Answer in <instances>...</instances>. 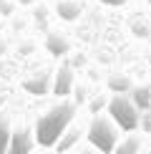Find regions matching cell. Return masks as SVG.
<instances>
[{"instance_id":"6da1fadb","label":"cell","mask_w":151,"mask_h":154,"mask_svg":"<svg viewBox=\"0 0 151 154\" xmlns=\"http://www.w3.org/2000/svg\"><path fill=\"white\" fill-rule=\"evenodd\" d=\"M76 116V104L73 101H63V104L53 106L50 111H46L35 124V142L40 146H55L58 139L63 137L66 126Z\"/></svg>"},{"instance_id":"7a4b0ae2","label":"cell","mask_w":151,"mask_h":154,"mask_svg":"<svg viewBox=\"0 0 151 154\" xmlns=\"http://www.w3.org/2000/svg\"><path fill=\"white\" fill-rule=\"evenodd\" d=\"M108 114L113 116V121H116L121 129H126V131H134L138 126V119H141L138 106L134 104V99H129V96H123V94H116L108 101Z\"/></svg>"},{"instance_id":"3957f363","label":"cell","mask_w":151,"mask_h":154,"mask_svg":"<svg viewBox=\"0 0 151 154\" xmlns=\"http://www.w3.org/2000/svg\"><path fill=\"white\" fill-rule=\"evenodd\" d=\"M116 126L111 124L106 116H96L91 121V129H88V142L96 146L98 152L103 154H111L116 149Z\"/></svg>"},{"instance_id":"277c9868","label":"cell","mask_w":151,"mask_h":154,"mask_svg":"<svg viewBox=\"0 0 151 154\" xmlns=\"http://www.w3.org/2000/svg\"><path fill=\"white\" fill-rule=\"evenodd\" d=\"M33 142H35V139L30 137L28 129H15L13 137H10L8 154H30V152H33Z\"/></svg>"},{"instance_id":"5b68a950","label":"cell","mask_w":151,"mask_h":154,"mask_svg":"<svg viewBox=\"0 0 151 154\" xmlns=\"http://www.w3.org/2000/svg\"><path fill=\"white\" fill-rule=\"evenodd\" d=\"M73 91V71L68 66L58 68V73H55V83H53V94L55 96H68Z\"/></svg>"},{"instance_id":"8992f818","label":"cell","mask_w":151,"mask_h":154,"mask_svg":"<svg viewBox=\"0 0 151 154\" xmlns=\"http://www.w3.org/2000/svg\"><path fill=\"white\" fill-rule=\"evenodd\" d=\"M23 88L28 94H33V96L48 94V73H38V76H33V79H25L23 81Z\"/></svg>"},{"instance_id":"52a82bcc","label":"cell","mask_w":151,"mask_h":154,"mask_svg":"<svg viewBox=\"0 0 151 154\" xmlns=\"http://www.w3.org/2000/svg\"><path fill=\"white\" fill-rule=\"evenodd\" d=\"M46 48H48V53H53V56H66L68 53V41H66V38H61L58 33H48Z\"/></svg>"},{"instance_id":"ba28073f","label":"cell","mask_w":151,"mask_h":154,"mask_svg":"<svg viewBox=\"0 0 151 154\" xmlns=\"http://www.w3.org/2000/svg\"><path fill=\"white\" fill-rule=\"evenodd\" d=\"M10 137H13V131H10V124H8V119H5V116H0V154H8Z\"/></svg>"},{"instance_id":"9c48e42d","label":"cell","mask_w":151,"mask_h":154,"mask_svg":"<svg viewBox=\"0 0 151 154\" xmlns=\"http://www.w3.org/2000/svg\"><path fill=\"white\" fill-rule=\"evenodd\" d=\"M78 5L76 3H68V0H63V3H58V15L63 18V20H76L78 18Z\"/></svg>"},{"instance_id":"30bf717a","label":"cell","mask_w":151,"mask_h":154,"mask_svg":"<svg viewBox=\"0 0 151 154\" xmlns=\"http://www.w3.org/2000/svg\"><path fill=\"white\" fill-rule=\"evenodd\" d=\"M78 137H81V131H78V129H71L68 134L63 131V137L58 139V144H55V146H58V152H68L76 142H78Z\"/></svg>"},{"instance_id":"8fae6325","label":"cell","mask_w":151,"mask_h":154,"mask_svg":"<svg viewBox=\"0 0 151 154\" xmlns=\"http://www.w3.org/2000/svg\"><path fill=\"white\" fill-rule=\"evenodd\" d=\"M134 104L138 109H149L151 106V88H134Z\"/></svg>"},{"instance_id":"7c38bea8","label":"cell","mask_w":151,"mask_h":154,"mask_svg":"<svg viewBox=\"0 0 151 154\" xmlns=\"http://www.w3.org/2000/svg\"><path fill=\"white\" fill-rule=\"evenodd\" d=\"M113 154H138V139L129 137L126 142H121L116 149H113Z\"/></svg>"},{"instance_id":"4fadbf2b","label":"cell","mask_w":151,"mask_h":154,"mask_svg":"<svg viewBox=\"0 0 151 154\" xmlns=\"http://www.w3.org/2000/svg\"><path fill=\"white\" fill-rule=\"evenodd\" d=\"M108 88L116 91V94H123V91L131 88V81L126 79V76H111V79H108Z\"/></svg>"},{"instance_id":"5bb4252c","label":"cell","mask_w":151,"mask_h":154,"mask_svg":"<svg viewBox=\"0 0 151 154\" xmlns=\"http://www.w3.org/2000/svg\"><path fill=\"white\" fill-rule=\"evenodd\" d=\"M8 13H13V5L10 3H3V5H0V15H8Z\"/></svg>"},{"instance_id":"9a60e30c","label":"cell","mask_w":151,"mask_h":154,"mask_svg":"<svg viewBox=\"0 0 151 154\" xmlns=\"http://www.w3.org/2000/svg\"><path fill=\"white\" fill-rule=\"evenodd\" d=\"M144 129L151 131V114H146V116H144Z\"/></svg>"},{"instance_id":"2e32d148","label":"cell","mask_w":151,"mask_h":154,"mask_svg":"<svg viewBox=\"0 0 151 154\" xmlns=\"http://www.w3.org/2000/svg\"><path fill=\"white\" fill-rule=\"evenodd\" d=\"M101 3H103V5H123L126 0H101Z\"/></svg>"},{"instance_id":"e0dca14e","label":"cell","mask_w":151,"mask_h":154,"mask_svg":"<svg viewBox=\"0 0 151 154\" xmlns=\"http://www.w3.org/2000/svg\"><path fill=\"white\" fill-rule=\"evenodd\" d=\"M101 106H103V99H96V101H93V104H91V109H93V111H98Z\"/></svg>"},{"instance_id":"ac0fdd59","label":"cell","mask_w":151,"mask_h":154,"mask_svg":"<svg viewBox=\"0 0 151 154\" xmlns=\"http://www.w3.org/2000/svg\"><path fill=\"white\" fill-rule=\"evenodd\" d=\"M86 99V91H83V88H78V91H76V101H83Z\"/></svg>"},{"instance_id":"d6986e66","label":"cell","mask_w":151,"mask_h":154,"mask_svg":"<svg viewBox=\"0 0 151 154\" xmlns=\"http://www.w3.org/2000/svg\"><path fill=\"white\" fill-rule=\"evenodd\" d=\"M20 3H23V5H30V3H33V0H20Z\"/></svg>"},{"instance_id":"ffe728a7","label":"cell","mask_w":151,"mask_h":154,"mask_svg":"<svg viewBox=\"0 0 151 154\" xmlns=\"http://www.w3.org/2000/svg\"><path fill=\"white\" fill-rule=\"evenodd\" d=\"M149 3H151V0H149Z\"/></svg>"}]
</instances>
